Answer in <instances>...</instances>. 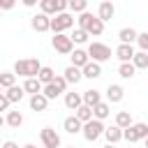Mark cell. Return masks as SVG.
Segmentation results:
<instances>
[{"label": "cell", "mask_w": 148, "mask_h": 148, "mask_svg": "<svg viewBox=\"0 0 148 148\" xmlns=\"http://www.w3.org/2000/svg\"><path fill=\"white\" fill-rule=\"evenodd\" d=\"M76 23H79V28H83V30H86L88 35H92V37H99V35L104 32V21H99L97 14L83 12V14H79Z\"/></svg>", "instance_id": "1"}, {"label": "cell", "mask_w": 148, "mask_h": 148, "mask_svg": "<svg viewBox=\"0 0 148 148\" xmlns=\"http://www.w3.org/2000/svg\"><path fill=\"white\" fill-rule=\"evenodd\" d=\"M39 69H42V62H39L37 58H21V60L14 62V74H18V76H23V79L37 76Z\"/></svg>", "instance_id": "2"}, {"label": "cell", "mask_w": 148, "mask_h": 148, "mask_svg": "<svg viewBox=\"0 0 148 148\" xmlns=\"http://www.w3.org/2000/svg\"><path fill=\"white\" fill-rule=\"evenodd\" d=\"M148 136V125L146 123H132L127 130H123V139L127 143H136V141H143Z\"/></svg>", "instance_id": "3"}, {"label": "cell", "mask_w": 148, "mask_h": 148, "mask_svg": "<svg viewBox=\"0 0 148 148\" xmlns=\"http://www.w3.org/2000/svg\"><path fill=\"white\" fill-rule=\"evenodd\" d=\"M88 56H90V60H95V62H106V60H111V49L106 46V44H102V42H90L88 44Z\"/></svg>", "instance_id": "4"}, {"label": "cell", "mask_w": 148, "mask_h": 148, "mask_svg": "<svg viewBox=\"0 0 148 148\" xmlns=\"http://www.w3.org/2000/svg\"><path fill=\"white\" fill-rule=\"evenodd\" d=\"M104 123L102 120H97V118H92V120H88V123H83V130H81V134H83V139L86 141H97L99 136H104Z\"/></svg>", "instance_id": "5"}, {"label": "cell", "mask_w": 148, "mask_h": 148, "mask_svg": "<svg viewBox=\"0 0 148 148\" xmlns=\"http://www.w3.org/2000/svg\"><path fill=\"white\" fill-rule=\"evenodd\" d=\"M72 25H74V16H72L69 12L56 14V16L51 18V32H53V35H58V32H65V30H69Z\"/></svg>", "instance_id": "6"}, {"label": "cell", "mask_w": 148, "mask_h": 148, "mask_svg": "<svg viewBox=\"0 0 148 148\" xmlns=\"http://www.w3.org/2000/svg\"><path fill=\"white\" fill-rule=\"evenodd\" d=\"M51 44H53V49H56L60 56H72V51H74V42H72V37H69V35H65V32L53 35Z\"/></svg>", "instance_id": "7"}, {"label": "cell", "mask_w": 148, "mask_h": 148, "mask_svg": "<svg viewBox=\"0 0 148 148\" xmlns=\"http://www.w3.org/2000/svg\"><path fill=\"white\" fill-rule=\"evenodd\" d=\"M39 139H42V143H44V148H60V134L53 130V127H44L42 132H39Z\"/></svg>", "instance_id": "8"}, {"label": "cell", "mask_w": 148, "mask_h": 148, "mask_svg": "<svg viewBox=\"0 0 148 148\" xmlns=\"http://www.w3.org/2000/svg\"><path fill=\"white\" fill-rule=\"evenodd\" d=\"M30 28H32L35 32H49V30H51V18L39 12V14H35V16L30 18Z\"/></svg>", "instance_id": "9"}, {"label": "cell", "mask_w": 148, "mask_h": 148, "mask_svg": "<svg viewBox=\"0 0 148 148\" xmlns=\"http://www.w3.org/2000/svg\"><path fill=\"white\" fill-rule=\"evenodd\" d=\"M123 97H125V90H123L120 83H109L106 86V102L109 104H118V102H123Z\"/></svg>", "instance_id": "10"}, {"label": "cell", "mask_w": 148, "mask_h": 148, "mask_svg": "<svg viewBox=\"0 0 148 148\" xmlns=\"http://www.w3.org/2000/svg\"><path fill=\"white\" fill-rule=\"evenodd\" d=\"M97 16H99V21H111L113 16H116V7H113V2L111 0H102L99 2V7H97Z\"/></svg>", "instance_id": "11"}, {"label": "cell", "mask_w": 148, "mask_h": 148, "mask_svg": "<svg viewBox=\"0 0 148 148\" xmlns=\"http://www.w3.org/2000/svg\"><path fill=\"white\" fill-rule=\"evenodd\" d=\"M69 58H72V65H74V67H79V69H83V67L90 62V56H88V51H86V49H74Z\"/></svg>", "instance_id": "12"}, {"label": "cell", "mask_w": 148, "mask_h": 148, "mask_svg": "<svg viewBox=\"0 0 148 148\" xmlns=\"http://www.w3.org/2000/svg\"><path fill=\"white\" fill-rule=\"evenodd\" d=\"M134 46L132 44H118V49H116V58L120 60V62H132V58H134Z\"/></svg>", "instance_id": "13"}, {"label": "cell", "mask_w": 148, "mask_h": 148, "mask_svg": "<svg viewBox=\"0 0 148 148\" xmlns=\"http://www.w3.org/2000/svg\"><path fill=\"white\" fill-rule=\"evenodd\" d=\"M30 109L35 111V113H39V111H46V106H49V99H46V95L44 92H37V95H30Z\"/></svg>", "instance_id": "14"}, {"label": "cell", "mask_w": 148, "mask_h": 148, "mask_svg": "<svg viewBox=\"0 0 148 148\" xmlns=\"http://www.w3.org/2000/svg\"><path fill=\"white\" fill-rule=\"evenodd\" d=\"M62 130H65L67 134H79V132L83 130V123H81L76 116H67V118L62 120Z\"/></svg>", "instance_id": "15"}, {"label": "cell", "mask_w": 148, "mask_h": 148, "mask_svg": "<svg viewBox=\"0 0 148 148\" xmlns=\"http://www.w3.org/2000/svg\"><path fill=\"white\" fill-rule=\"evenodd\" d=\"M62 76H65V81H67V83L76 86V83L83 79V72H81L79 67H74V65H67V67H65V72H62Z\"/></svg>", "instance_id": "16"}, {"label": "cell", "mask_w": 148, "mask_h": 148, "mask_svg": "<svg viewBox=\"0 0 148 148\" xmlns=\"http://www.w3.org/2000/svg\"><path fill=\"white\" fill-rule=\"evenodd\" d=\"M81 72H83V79H90V81H92V79H99V76H102V65L95 62V60H90Z\"/></svg>", "instance_id": "17"}, {"label": "cell", "mask_w": 148, "mask_h": 148, "mask_svg": "<svg viewBox=\"0 0 148 148\" xmlns=\"http://www.w3.org/2000/svg\"><path fill=\"white\" fill-rule=\"evenodd\" d=\"M109 116H111V104H109V102L102 99L99 104L92 106V118H97V120H106Z\"/></svg>", "instance_id": "18"}, {"label": "cell", "mask_w": 148, "mask_h": 148, "mask_svg": "<svg viewBox=\"0 0 148 148\" xmlns=\"http://www.w3.org/2000/svg\"><path fill=\"white\" fill-rule=\"evenodd\" d=\"M81 104H83V95L81 92H65V106L69 111H76Z\"/></svg>", "instance_id": "19"}, {"label": "cell", "mask_w": 148, "mask_h": 148, "mask_svg": "<svg viewBox=\"0 0 148 148\" xmlns=\"http://www.w3.org/2000/svg\"><path fill=\"white\" fill-rule=\"evenodd\" d=\"M136 37H139V32H136L134 28H120V30H118V39H120V44H134Z\"/></svg>", "instance_id": "20"}, {"label": "cell", "mask_w": 148, "mask_h": 148, "mask_svg": "<svg viewBox=\"0 0 148 148\" xmlns=\"http://www.w3.org/2000/svg\"><path fill=\"white\" fill-rule=\"evenodd\" d=\"M104 139H106V143H118V141H123V130L118 125H111L104 130Z\"/></svg>", "instance_id": "21"}, {"label": "cell", "mask_w": 148, "mask_h": 148, "mask_svg": "<svg viewBox=\"0 0 148 148\" xmlns=\"http://www.w3.org/2000/svg\"><path fill=\"white\" fill-rule=\"evenodd\" d=\"M81 95H83V104H88V106H95V104H99V102H102V92H99V90H95V88L83 90Z\"/></svg>", "instance_id": "22"}, {"label": "cell", "mask_w": 148, "mask_h": 148, "mask_svg": "<svg viewBox=\"0 0 148 148\" xmlns=\"http://www.w3.org/2000/svg\"><path fill=\"white\" fill-rule=\"evenodd\" d=\"M23 90H25V92H30V95H37V92H42V90H44V86L39 83V79H37V76H32V79H25V81H23Z\"/></svg>", "instance_id": "23"}, {"label": "cell", "mask_w": 148, "mask_h": 148, "mask_svg": "<svg viewBox=\"0 0 148 148\" xmlns=\"http://www.w3.org/2000/svg\"><path fill=\"white\" fill-rule=\"evenodd\" d=\"M7 99L12 102V104H16V102H21L23 97H25V90H23V86H12V88H7Z\"/></svg>", "instance_id": "24"}, {"label": "cell", "mask_w": 148, "mask_h": 148, "mask_svg": "<svg viewBox=\"0 0 148 148\" xmlns=\"http://www.w3.org/2000/svg\"><path fill=\"white\" fill-rule=\"evenodd\" d=\"M37 79H39V83H42V86L51 83V81L56 79V72H53V67H49V65H42V69H39V74H37Z\"/></svg>", "instance_id": "25"}, {"label": "cell", "mask_w": 148, "mask_h": 148, "mask_svg": "<svg viewBox=\"0 0 148 148\" xmlns=\"http://www.w3.org/2000/svg\"><path fill=\"white\" fill-rule=\"evenodd\" d=\"M5 123H7L9 127L18 130V127L23 125V116H21V111H7V118H5Z\"/></svg>", "instance_id": "26"}, {"label": "cell", "mask_w": 148, "mask_h": 148, "mask_svg": "<svg viewBox=\"0 0 148 148\" xmlns=\"http://www.w3.org/2000/svg\"><path fill=\"white\" fill-rule=\"evenodd\" d=\"M132 123H134V120H132V113H130V111H118V113H116V125H118L120 130H127Z\"/></svg>", "instance_id": "27"}, {"label": "cell", "mask_w": 148, "mask_h": 148, "mask_svg": "<svg viewBox=\"0 0 148 148\" xmlns=\"http://www.w3.org/2000/svg\"><path fill=\"white\" fill-rule=\"evenodd\" d=\"M74 116H76L81 123H88V120H92V106H88V104H81V106L74 111Z\"/></svg>", "instance_id": "28"}, {"label": "cell", "mask_w": 148, "mask_h": 148, "mask_svg": "<svg viewBox=\"0 0 148 148\" xmlns=\"http://www.w3.org/2000/svg\"><path fill=\"white\" fill-rule=\"evenodd\" d=\"M118 74H120V79H132L136 74V67L132 62H120L118 65Z\"/></svg>", "instance_id": "29"}, {"label": "cell", "mask_w": 148, "mask_h": 148, "mask_svg": "<svg viewBox=\"0 0 148 148\" xmlns=\"http://www.w3.org/2000/svg\"><path fill=\"white\" fill-rule=\"evenodd\" d=\"M132 65H134L136 69H146V67H148V53H146V51H136L134 58H132Z\"/></svg>", "instance_id": "30"}, {"label": "cell", "mask_w": 148, "mask_h": 148, "mask_svg": "<svg viewBox=\"0 0 148 148\" xmlns=\"http://www.w3.org/2000/svg\"><path fill=\"white\" fill-rule=\"evenodd\" d=\"M42 92H44V95H46V99H49V102H51V99H56V97H58V95H62V90H60V88H58V86H56V83H53V81H51V83H46V86H44V90H42Z\"/></svg>", "instance_id": "31"}, {"label": "cell", "mask_w": 148, "mask_h": 148, "mask_svg": "<svg viewBox=\"0 0 148 148\" xmlns=\"http://www.w3.org/2000/svg\"><path fill=\"white\" fill-rule=\"evenodd\" d=\"M0 86H2V88L16 86V74H14V72H0Z\"/></svg>", "instance_id": "32"}, {"label": "cell", "mask_w": 148, "mask_h": 148, "mask_svg": "<svg viewBox=\"0 0 148 148\" xmlns=\"http://www.w3.org/2000/svg\"><path fill=\"white\" fill-rule=\"evenodd\" d=\"M69 37H72V42H74V44H86L90 35H88V32H86L83 28H74V32H72Z\"/></svg>", "instance_id": "33"}, {"label": "cell", "mask_w": 148, "mask_h": 148, "mask_svg": "<svg viewBox=\"0 0 148 148\" xmlns=\"http://www.w3.org/2000/svg\"><path fill=\"white\" fill-rule=\"evenodd\" d=\"M67 9L74 12V14H83L88 9V0H69V7Z\"/></svg>", "instance_id": "34"}, {"label": "cell", "mask_w": 148, "mask_h": 148, "mask_svg": "<svg viewBox=\"0 0 148 148\" xmlns=\"http://www.w3.org/2000/svg\"><path fill=\"white\" fill-rule=\"evenodd\" d=\"M39 9H42V14H46V16H56V14H58L53 0H39Z\"/></svg>", "instance_id": "35"}, {"label": "cell", "mask_w": 148, "mask_h": 148, "mask_svg": "<svg viewBox=\"0 0 148 148\" xmlns=\"http://www.w3.org/2000/svg\"><path fill=\"white\" fill-rule=\"evenodd\" d=\"M136 44H139V49H141V51H146V53H148V32H139Z\"/></svg>", "instance_id": "36"}, {"label": "cell", "mask_w": 148, "mask_h": 148, "mask_svg": "<svg viewBox=\"0 0 148 148\" xmlns=\"http://www.w3.org/2000/svg\"><path fill=\"white\" fill-rule=\"evenodd\" d=\"M53 83H56V86H58V88H60L62 92H65V90H67V86H69V83L65 81V76H62V74H56V79H53Z\"/></svg>", "instance_id": "37"}, {"label": "cell", "mask_w": 148, "mask_h": 148, "mask_svg": "<svg viewBox=\"0 0 148 148\" xmlns=\"http://www.w3.org/2000/svg\"><path fill=\"white\" fill-rule=\"evenodd\" d=\"M53 5H56V12H58V14H62V12H67L69 0H53Z\"/></svg>", "instance_id": "38"}, {"label": "cell", "mask_w": 148, "mask_h": 148, "mask_svg": "<svg viewBox=\"0 0 148 148\" xmlns=\"http://www.w3.org/2000/svg\"><path fill=\"white\" fill-rule=\"evenodd\" d=\"M14 5H16V0H0V9H2V12L14 9Z\"/></svg>", "instance_id": "39"}, {"label": "cell", "mask_w": 148, "mask_h": 148, "mask_svg": "<svg viewBox=\"0 0 148 148\" xmlns=\"http://www.w3.org/2000/svg\"><path fill=\"white\" fill-rule=\"evenodd\" d=\"M9 104H12V102L7 99V95H5V92H0V111H7V109H9Z\"/></svg>", "instance_id": "40"}, {"label": "cell", "mask_w": 148, "mask_h": 148, "mask_svg": "<svg viewBox=\"0 0 148 148\" xmlns=\"http://www.w3.org/2000/svg\"><path fill=\"white\" fill-rule=\"evenodd\" d=\"M0 148H18V143H14V141H5Z\"/></svg>", "instance_id": "41"}, {"label": "cell", "mask_w": 148, "mask_h": 148, "mask_svg": "<svg viewBox=\"0 0 148 148\" xmlns=\"http://www.w3.org/2000/svg\"><path fill=\"white\" fill-rule=\"evenodd\" d=\"M21 2H23V5H25V7H35V5H37V2H39V0H21Z\"/></svg>", "instance_id": "42"}, {"label": "cell", "mask_w": 148, "mask_h": 148, "mask_svg": "<svg viewBox=\"0 0 148 148\" xmlns=\"http://www.w3.org/2000/svg\"><path fill=\"white\" fill-rule=\"evenodd\" d=\"M23 148H37V146H35V143H25Z\"/></svg>", "instance_id": "43"}, {"label": "cell", "mask_w": 148, "mask_h": 148, "mask_svg": "<svg viewBox=\"0 0 148 148\" xmlns=\"http://www.w3.org/2000/svg\"><path fill=\"white\" fill-rule=\"evenodd\" d=\"M102 148H116V143H106V146H102Z\"/></svg>", "instance_id": "44"}, {"label": "cell", "mask_w": 148, "mask_h": 148, "mask_svg": "<svg viewBox=\"0 0 148 148\" xmlns=\"http://www.w3.org/2000/svg\"><path fill=\"white\" fill-rule=\"evenodd\" d=\"M143 146H146V148H148V136H146V139H143Z\"/></svg>", "instance_id": "45"}, {"label": "cell", "mask_w": 148, "mask_h": 148, "mask_svg": "<svg viewBox=\"0 0 148 148\" xmlns=\"http://www.w3.org/2000/svg\"><path fill=\"white\" fill-rule=\"evenodd\" d=\"M2 125H5V118H2V116H0V127H2Z\"/></svg>", "instance_id": "46"}, {"label": "cell", "mask_w": 148, "mask_h": 148, "mask_svg": "<svg viewBox=\"0 0 148 148\" xmlns=\"http://www.w3.org/2000/svg\"><path fill=\"white\" fill-rule=\"evenodd\" d=\"M0 18H2V9H0Z\"/></svg>", "instance_id": "47"}, {"label": "cell", "mask_w": 148, "mask_h": 148, "mask_svg": "<svg viewBox=\"0 0 148 148\" xmlns=\"http://www.w3.org/2000/svg\"><path fill=\"white\" fill-rule=\"evenodd\" d=\"M67 148H76V146H67Z\"/></svg>", "instance_id": "48"}, {"label": "cell", "mask_w": 148, "mask_h": 148, "mask_svg": "<svg viewBox=\"0 0 148 148\" xmlns=\"http://www.w3.org/2000/svg\"><path fill=\"white\" fill-rule=\"evenodd\" d=\"M0 92H2V86H0Z\"/></svg>", "instance_id": "49"}, {"label": "cell", "mask_w": 148, "mask_h": 148, "mask_svg": "<svg viewBox=\"0 0 148 148\" xmlns=\"http://www.w3.org/2000/svg\"><path fill=\"white\" fill-rule=\"evenodd\" d=\"M127 148H130V146H127Z\"/></svg>", "instance_id": "50"}]
</instances>
